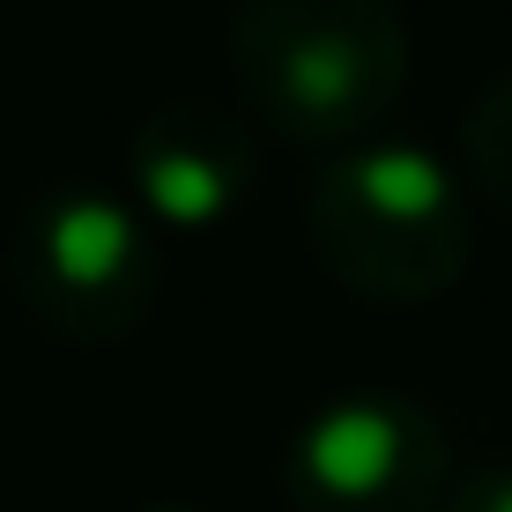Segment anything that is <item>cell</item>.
<instances>
[{
  "mask_svg": "<svg viewBox=\"0 0 512 512\" xmlns=\"http://www.w3.org/2000/svg\"><path fill=\"white\" fill-rule=\"evenodd\" d=\"M305 253L364 305H438L475 260V193L416 141H349L305 179Z\"/></svg>",
  "mask_w": 512,
  "mask_h": 512,
  "instance_id": "cell-2",
  "label": "cell"
},
{
  "mask_svg": "<svg viewBox=\"0 0 512 512\" xmlns=\"http://www.w3.org/2000/svg\"><path fill=\"white\" fill-rule=\"evenodd\" d=\"M8 297L67 349H112L164 297V238L119 186H45L8 231Z\"/></svg>",
  "mask_w": 512,
  "mask_h": 512,
  "instance_id": "cell-3",
  "label": "cell"
},
{
  "mask_svg": "<svg viewBox=\"0 0 512 512\" xmlns=\"http://www.w3.org/2000/svg\"><path fill=\"white\" fill-rule=\"evenodd\" d=\"M253 179H260V141L245 127V112L186 97V104H156V112L134 119L127 186L119 193L141 208V223L156 238L164 231L208 238L253 201Z\"/></svg>",
  "mask_w": 512,
  "mask_h": 512,
  "instance_id": "cell-5",
  "label": "cell"
},
{
  "mask_svg": "<svg viewBox=\"0 0 512 512\" xmlns=\"http://www.w3.org/2000/svg\"><path fill=\"white\" fill-rule=\"evenodd\" d=\"M401 0H231V75L253 134L297 149L372 141L409 90Z\"/></svg>",
  "mask_w": 512,
  "mask_h": 512,
  "instance_id": "cell-1",
  "label": "cell"
},
{
  "mask_svg": "<svg viewBox=\"0 0 512 512\" xmlns=\"http://www.w3.org/2000/svg\"><path fill=\"white\" fill-rule=\"evenodd\" d=\"M453 171L483 208L512 216V67L475 90V104L461 112V141H453Z\"/></svg>",
  "mask_w": 512,
  "mask_h": 512,
  "instance_id": "cell-6",
  "label": "cell"
},
{
  "mask_svg": "<svg viewBox=\"0 0 512 512\" xmlns=\"http://www.w3.org/2000/svg\"><path fill=\"white\" fill-rule=\"evenodd\" d=\"M438 512H512V468H483L468 483H453Z\"/></svg>",
  "mask_w": 512,
  "mask_h": 512,
  "instance_id": "cell-7",
  "label": "cell"
},
{
  "mask_svg": "<svg viewBox=\"0 0 512 512\" xmlns=\"http://www.w3.org/2000/svg\"><path fill=\"white\" fill-rule=\"evenodd\" d=\"M141 512H201V505H186V498H156V505H141Z\"/></svg>",
  "mask_w": 512,
  "mask_h": 512,
  "instance_id": "cell-8",
  "label": "cell"
},
{
  "mask_svg": "<svg viewBox=\"0 0 512 512\" xmlns=\"http://www.w3.org/2000/svg\"><path fill=\"white\" fill-rule=\"evenodd\" d=\"M282 490L297 512H438L453 438L409 394H334L290 431Z\"/></svg>",
  "mask_w": 512,
  "mask_h": 512,
  "instance_id": "cell-4",
  "label": "cell"
}]
</instances>
